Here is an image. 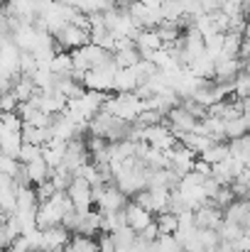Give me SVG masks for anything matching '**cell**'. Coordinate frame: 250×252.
<instances>
[{
    "instance_id": "obj_1",
    "label": "cell",
    "mask_w": 250,
    "mask_h": 252,
    "mask_svg": "<svg viewBox=\"0 0 250 252\" xmlns=\"http://www.w3.org/2000/svg\"><path fill=\"white\" fill-rule=\"evenodd\" d=\"M86 44H91V32L81 30L79 25H67L62 30V34L57 37V49L59 52H79Z\"/></svg>"
},
{
    "instance_id": "obj_2",
    "label": "cell",
    "mask_w": 250,
    "mask_h": 252,
    "mask_svg": "<svg viewBox=\"0 0 250 252\" xmlns=\"http://www.w3.org/2000/svg\"><path fill=\"white\" fill-rule=\"evenodd\" d=\"M69 198H71V203H74V208L79 211V213H88V211H93L96 208V201H93V186L83 179V176H76L74 179V184L69 186Z\"/></svg>"
},
{
    "instance_id": "obj_3",
    "label": "cell",
    "mask_w": 250,
    "mask_h": 252,
    "mask_svg": "<svg viewBox=\"0 0 250 252\" xmlns=\"http://www.w3.org/2000/svg\"><path fill=\"white\" fill-rule=\"evenodd\" d=\"M194 223H196L199 230H216L218 233L223 228L226 218H223V211L218 206H214L211 198H209L206 206H201L199 211H194Z\"/></svg>"
},
{
    "instance_id": "obj_4",
    "label": "cell",
    "mask_w": 250,
    "mask_h": 252,
    "mask_svg": "<svg viewBox=\"0 0 250 252\" xmlns=\"http://www.w3.org/2000/svg\"><path fill=\"white\" fill-rule=\"evenodd\" d=\"M165 123L172 127V132H174L177 137L191 135V132H196V127H199V120H196L191 113H186L181 105H179V108H174V110L167 115Z\"/></svg>"
},
{
    "instance_id": "obj_5",
    "label": "cell",
    "mask_w": 250,
    "mask_h": 252,
    "mask_svg": "<svg viewBox=\"0 0 250 252\" xmlns=\"http://www.w3.org/2000/svg\"><path fill=\"white\" fill-rule=\"evenodd\" d=\"M125 213H128V225L135 230V233H143L150 223H155V213H150V211H145L143 206H138L135 201H130V206L125 208Z\"/></svg>"
},
{
    "instance_id": "obj_6",
    "label": "cell",
    "mask_w": 250,
    "mask_h": 252,
    "mask_svg": "<svg viewBox=\"0 0 250 252\" xmlns=\"http://www.w3.org/2000/svg\"><path fill=\"white\" fill-rule=\"evenodd\" d=\"M25 167H27V174H30V179H32V186H39V184H44V181H52L54 169L49 167V162H47L44 157H39V159H35V162H30V164H25Z\"/></svg>"
},
{
    "instance_id": "obj_7",
    "label": "cell",
    "mask_w": 250,
    "mask_h": 252,
    "mask_svg": "<svg viewBox=\"0 0 250 252\" xmlns=\"http://www.w3.org/2000/svg\"><path fill=\"white\" fill-rule=\"evenodd\" d=\"M199 159L206 162V164H211V167H216V164L231 159V145H228V142H216V145H211Z\"/></svg>"
},
{
    "instance_id": "obj_8",
    "label": "cell",
    "mask_w": 250,
    "mask_h": 252,
    "mask_svg": "<svg viewBox=\"0 0 250 252\" xmlns=\"http://www.w3.org/2000/svg\"><path fill=\"white\" fill-rule=\"evenodd\" d=\"M69 252H101L98 238H88V235H74L69 243Z\"/></svg>"
},
{
    "instance_id": "obj_9",
    "label": "cell",
    "mask_w": 250,
    "mask_h": 252,
    "mask_svg": "<svg viewBox=\"0 0 250 252\" xmlns=\"http://www.w3.org/2000/svg\"><path fill=\"white\" fill-rule=\"evenodd\" d=\"M155 220H157L162 235H177V233H179V216H177V213L165 211V213H160Z\"/></svg>"
},
{
    "instance_id": "obj_10",
    "label": "cell",
    "mask_w": 250,
    "mask_h": 252,
    "mask_svg": "<svg viewBox=\"0 0 250 252\" xmlns=\"http://www.w3.org/2000/svg\"><path fill=\"white\" fill-rule=\"evenodd\" d=\"M181 108H184L186 113H191L199 123L209 118V108H206V105H201V103H199V100H194V98H184V100H181Z\"/></svg>"
},
{
    "instance_id": "obj_11",
    "label": "cell",
    "mask_w": 250,
    "mask_h": 252,
    "mask_svg": "<svg viewBox=\"0 0 250 252\" xmlns=\"http://www.w3.org/2000/svg\"><path fill=\"white\" fill-rule=\"evenodd\" d=\"M39 157H44V147H37V145H30V142H25L22 145V150H20V162L22 164H30V162H35V159H39Z\"/></svg>"
},
{
    "instance_id": "obj_12",
    "label": "cell",
    "mask_w": 250,
    "mask_h": 252,
    "mask_svg": "<svg viewBox=\"0 0 250 252\" xmlns=\"http://www.w3.org/2000/svg\"><path fill=\"white\" fill-rule=\"evenodd\" d=\"M81 218H83V213H79L76 208L74 211H69L67 216H64V220H62V225L71 233V235H76L79 230H81Z\"/></svg>"
},
{
    "instance_id": "obj_13",
    "label": "cell",
    "mask_w": 250,
    "mask_h": 252,
    "mask_svg": "<svg viewBox=\"0 0 250 252\" xmlns=\"http://www.w3.org/2000/svg\"><path fill=\"white\" fill-rule=\"evenodd\" d=\"M35 191H37V198H39V203H44V201H52V198H54V193H57V186H54L52 181H44V184L35 186Z\"/></svg>"
},
{
    "instance_id": "obj_14",
    "label": "cell",
    "mask_w": 250,
    "mask_h": 252,
    "mask_svg": "<svg viewBox=\"0 0 250 252\" xmlns=\"http://www.w3.org/2000/svg\"><path fill=\"white\" fill-rule=\"evenodd\" d=\"M138 206H143L145 211H150V213H155V196H152V191L150 189H145V191H140L135 198H133Z\"/></svg>"
},
{
    "instance_id": "obj_15",
    "label": "cell",
    "mask_w": 250,
    "mask_h": 252,
    "mask_svg": "<svg viewBox=\"0 0 250 252\" xmlns=\"http://www.w3.org/2000/svg\"><path fill=\"white\" fill-rule=\"evenodd\" d=\"M20 167H22V162H20V159H15V157H5V155H2V159H0V169H2V174H5V176H15V174L20 171Z\"/></svg>"
},
{
    "instance_id": "obj_16",
    "label": "cell",
    "mask_w": 250,
    "mask_h": 252,
    "mask_svg": "<svg viewBox=\"0 0 250 252\" xmlns=\"http://www.w3.org/2000/svg\"><path fill=\"white\" fill-rule=\"evenodd\" d=\"M98 245H101V252H118L115 240H113V235H110V233H103V235L98 238Z\"/></svg>"
},
{
    "instance_id": "obj_17",
    "label": "cell",
    "mask_w": 250,
    "mask_h": 252,
    "mask_svg": "<svg viewBox=\"0 0 250 252\" xmlns=\"http://www.w3.org/2000/svg\"><path fill=\"white\" fill-rule=\"evenodd\" d=\"M7 252H35V250H32L30 240H27L25 235H20V238H17L12 245H10V250H7Z\"/></svg>"
},
{
    "instance_id": "obj_18",
    "label": "cell",
    "mask_w": 250,
    "mask_h": 252,
    "mask_svg": "<svg viewBox=\"0 0 250 252\" xmlns=\"http://www.w3.org/2000/svg\"><path fill=\"white\" fill-rule=\"evenodd\" d=\"M243 37H246V39H250V20H248V25H246V32H243Z\"/></svg>"
},
{
    "instance_id": "obj_19",
    "label": "cell",
    "mask_w": 250,
    "mask_h": 252,
    "mask_svg": "<svg viewBox=\"0 0 250 252\" xmlns=\"http://www.w3.org/2000/svg\"><path fill=\"white\" fill-rule=\"evenodd\" d=\"M2 252H7V250H2Z\"/></svg>"
}]
</instances>
